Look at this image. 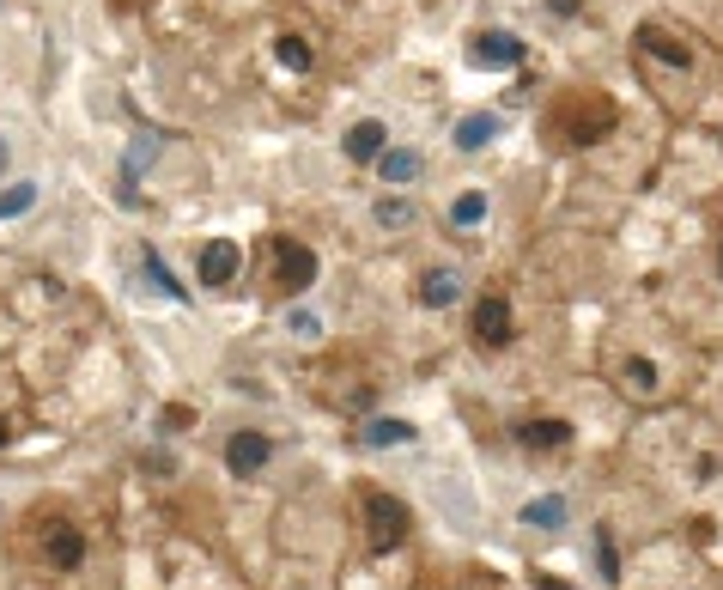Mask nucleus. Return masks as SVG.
Listing matches in <instances>:
<instances>
[{"label":"nucleus","mask_w":723,"mask_h":590,"mask_svg":"<svg viewBox=\"0 0 723 590\" xmlns=\"http://www.w3.org/2000/svg\"><path fill=\"white\" fill-rule=\"evenodd\" d=\"M365 518H371V542H377V548L408 542V505H395L389 493H371V499H365Z\"/></svg>","instance_id":"1"},{"label":"nucleus","mask_w":723,"mask_h":590,"mask_svg":"<svg viewBox=\"0 0 723 590\" xmlns=\"http://www.w3.org/2000/svg\"><path fill=\"white\" fill-rule=\"evenodd\" d=\"M237 268H244V250H237L231 238H213V244H201L195 280H201V286H225V280H237Z\"/></svg>","instance_id":"2"},{"label":"nucleus","mask_w":723,"mask_h":590,"mask_svg":"<svg viewBox=\"0 0 723 590\" xmlns=\"http://www.w3.org/2000/svg\"><path fill=\"white\" fill-rule=\"evenodd\" d=\"M474 341L480 347H505L511 341V305L499 299V292H487V299L474 305Z\"/></svg>","instance_id":"3"},{"label":"nucleus","mask_w":723,"mask_h":590,"mask_svg":"<svg viewBox=\"0 0 723 590\" xmlns=\"http://www.w3.org/2000/svg\"><path fill=\"white\" fill-rule=\"evenodd\" d=\"M268 457H274V438H268V432H237L231 445H225V463H231V475H256Z\"/></svg>","instance_id":"4"},{"label":"nucleus","mask_w":723,"mask_h":590,"mask_svg":"<svg viewBox=\"0 0 723 590\" xmlns=\"http://www.w3.org/2000/svg\"><path fill=\"white\" fill-rule=\"evenodd\" d=\"M474 61H480V67H517V61H523V43H517L511 31H480V37H474Z\"/></svg>","instance_id":"5"},{"label":"nucleus","mask_w":723,"mask_h":590,"mask_svg":"<svg viewBox=\"0 0 723 590\" xmlns=\"http://www.w3.org/2000/svg\"><path fill=\"white\" fill-rule=\"evenodd\" d=\"M310 280H316V256H310L304 244L280 238V286H286V292H304Z\"/></svg>","instance_id":"6"},{"label":"nucleus","mask_w":723,"mask_h":590,"mask_svg":"<svg viewBox=\"0 0 723 590\" xmlns=\"http://www.w3.org/2000/svg\"><path fill=\"white\" fill-rule=\"evenodd\" d=\"M383 140H389L383 122H353V128H347V159H353V165H377V159H383Z\"/></svg>","instance_id":"7"},{"label":"nucleus","mask_w":723,"mask_h":590,"mask_svg":"<svg viewBox=\"0 0 723 590\" xmlns=\"http://www.w3.org/2000/svg\"><path fill=\"white\" fill-rule=\"evenodd\" d=\"M456 299H462V274H456V268H432V274L420 280V305L444 311V305H456Z\"/></svg>","instance_id":"8"},{"label":"nucleus","mask_w":723,"mask_h":590,"mask_svg":"<svg viewBox=\"0 0 723 590\" xmlns=\"http://www.w3.org/2000/svg\"><path fill=\"white\" fill-rule=\"evenodd\" d=\"M49 560H55L61 572H73L79 560H86V536H79L73 524H49Z\"/></svg>","instance_id":"9"},{"label":"nucleus","mask_w":723,"mask_h":590,"mask_svg":"<svg viewBox=\"0 0 723 590\" xmlns=\"http://www.w3.org/2000/svg\"><path fill=\"white\" fill-rule=\"evenodd\" d=\"M487 140H499V116H462L456 122V146H462V153H480Z\"/></svg>","instance_id":"10"},{"label":"nucleus","mask_w":723,"mask_h":590,"mask_svg":"<svg viewBox=\"0 0 723 590\" xmlns=\"http://www.w3.org/2000/svg\"><path fill=\"white\" fill-rule=\"evenodd\" d=\"M517 438H523L529 451H553V445H566V438H572V426H566V420H529Z\"/></svg>","instance_id":"11"},{"label":"nucleus","mask_w":723,"mask_h":590,"mask_svg":"<svg viewBox=\"0 0 723 590\" xmlns=\"http://www.w3.org/2000/svg\"><path fill=\"white\" fill-rule=\"evenodd\" d=\"M638 43H645V49H651L657 61H669V67H687V61H693V55H687V43H675V37H663L657 25H645V31H638Z\"/></svg>","instance_id":"12"},{"label":"nucleus","mask_w":723,"mask_h":590,"mask_svg":"<svg viewBox=\"0 0 723 590\" xmlns=\"http://www.w3.org/2000/svg\"><path fill=\"white\" fill-rule=\"evenodd\" d=\"M523 524H535V530H559V524H566V499H529V505H523Z\"/></svg>","instance_id":"13"},{"label":"nucleus","mask_w":723,"mask_h":590,"mask_svg":"<svg viewBox=\"0 0 723 590\" xmlns=\"http://www.w3.org/2000/svg\"><path fill=\"white\" fill-rule=\"evenodd\" d=\"M365 438H371V445H414L420 432H414L408 420H371V426H365Z\"/></svg>","instance_id":"14"},{"label":"nucleus","mask_w":723,"mask_h":590,"mask_svg":"<svg viewBox=\"0 0 723 590\" xmlns=\"http://www.w3.org/2000/svg\"><path fill=\"white\" fill-rule=\"evenodd\" d=\"M377 171H383L389 183H414V177H420V159H414V153H383Z\"/></svg>","instance_id":"15"},{"label":"nucleus","mask_w":723,"mask_h":590,"mask_svg":"<svg viewBox=\"0 0 723 590\" xmlns=\"http://www.w3.org/2000/svg\"><path fill=\"white\" fill-rule=\"evenodd\" d=\"M31 201H37V183H13V189H0V219L31 213Z\"/></svg>","instance_id":"16"},{"label":"nucleus","mask_w":723,"mask_h":590,"mask_svg":"<svg viewBox=\"0 0 723 590\" xmlns=\"http://www.w3.org/2000/svg\"><path fill=\"white\" fill-rule=\"evenodd\" d=\"M146 274H152V286L165 292V299H189V292H183V280H177L165 262H158V250H146Z\"/></svg>","instance_id":"17"},{"label":"nucleus","mask_w":723,"mask_h":590,"mask_svg":"<svg viewBox=\"0 0 723 590\" xmlns=\"http://www.w3.org/2000/svg\"><path fill=\"white\" fill-rule=\"evenodd\" d=\"M450 219H456V226H480V219H487V195H480V189H468V195H456V207H450Z\"/></svg>","instance_id":"18"},{"label":"nucleus","mask_w":723,"mask_h":590,"mask_svg":"<svg viewBox=\"0 0 723 590\" xmlns=\"http://www.w3.org/2000/svg\"><path fill=\"white\" fill-rule=\"evenodd\" d=\"M408 219H414V207L401 201V195H383V201H377V226H408Z\"/></svg>","instance_id":"19"},{"label":"nucleus","mask_w":723,"mask_h":590,"mask_svg":"<svg viewBox=\"0 0 723 590\" xmlns=\"http://www.w3.org/2000/svg\"><path fill=\"white\" fill-rule=\"evenodd\" d=\"M274 49H280V61H286L292 73H304V67H310V43H304V37H280Z\"/></svg>","instance_id":"20"},{"label":"nucleus","mask_w":723,"mask_h":590,"mask_svg":"<svg viewBox=\"0 0 723 590\" xmlns=\"http://www.w3.org/2000/svg\"><path fill=\"white\" fill-rule=\"evenodd\" d=\"M626 384H638V396H651V390H657L651 359H626Z\"/></svg>","instance_id":"21"},{"label":"nucleus","mask_w":723,"mask_h":590,"mask_svg":"<svg viewBox=\"0 0 723 590\" xmlns=\"http://www.w3.org/2000/svg\"><path fill=\"white\" fill-rule=\"evenodd\" d=\"M596 566H602V578H608V584L620 578V560H614V542H608V536H596Z\"/></svg>","instance_id":"22"},{"label":"nucleus","mask_w":723,"mask_h":590,"mask_svg":"<svg viewBox=\"0 0 723 590\" xmlns=\"http://www.w3.org/2000/svg\"><path fill=\"white\" fill-rule=\"evenodd\" d=\"M547 7H553V13H559V19H572V13H578V7H584V0H547Z\"/></svg>","instance_id":"23"},{"label":"nucleus","mask_w":723,"mask_h":590,"mask_svg":"<svg viewBox=\"0 0 723 590\" xmlns=\"http://www.w3.org/2000/svg\"><path fill=\"white\" fill-rule=\"evenodd\" d=\"M535 590H572V584H559V578H535Z\"/></svg>","instance_id":"24"},{"label":"nucleus","mask_w":723,"mask_h":590,"mask_svg":"<svg viewBox=\"0 0 723 590\" xmlns=\"http://www.w3.org/2000/svg\"><path fill=\"white\" fill-rule=\"evenodd\" d=\"M0 165H7V146H0Z\"/></svg>","instance_id":"25"},{"label":"nucleus","mask_w":723,"mask_h":590,"mask_svg":"<svg viewBox=\"0 0 723 590\" xmlns=\"http://www.w3.org/2000/svg\"><path fill=\"white\" fill-rule=\"evenodd\" d=\"M717 268H723V256H717Z\"/></svg>","instance_id":"26"}]
</instances>
